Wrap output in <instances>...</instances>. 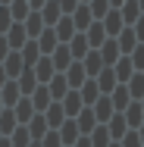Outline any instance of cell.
I'll list each match as a JSON object with an SVG mask.
<instances>
[{"mask_svg": "<svg viewBox=\"0 0 144 147\" xmlns=\"http://www.w3.org/2000/svg\"><path fill=\"white\" fill-rule=\"evenodd\" d=\"M31 72H34V78H38V85H47L53 75H57V69H53V63H50V57H38V63L31 66Z\"/></svg>", "mask_w": 144, "mask_h": 147, "instance_id": "1", "label": "cell"}, {"mask_svg": "<svg viewBox=\"0 0 144 147\" xmlns=\"http://www.w3.org/2000/svg\"><path fill=\"white\" fill-rule=\"evenodd\" d=\"M66 82H69V88H82L85 85V78H88V72H85V66H82V59H72L69 66H66Z\"/></svg>", "mask_w": 144, "mask_h": 147, "instance_id": "2", "label": "cell"}, {"mask_svg": "<svg viewBox=\"0 0 144 147\" xmlns=\"http://www.w3.org/2000/svg\"><path fill=\"white\" fill-rule=\"evenodd\" d=\"M0 66H3L6 78H19V72L25 69V63H22V53H19V50H9V53H6V59H3Z\"/></svg>", "mask_w": 144, "mask_h": 147, "instance_id": "3", "label": "cell"}, {"mask_svg": "<svg viewBox=\"0 0 144 147\" xmlns=\"http://www.w3.org/2000/svg\"><path fill=\"white\" fill-rule=\"evenodd\" d=\"M3 38H6L9 50H19V47L28 41V34H25V25H22V22H13V25L6 28V34H3Z\"/></svg>", "mask_w": 144, "mask_h": 147, "instance_id": "4", "label": "cell"}, {"mask_svg": "<svg viewBox=\"0 0 144 147\" xmlns=\"http://www.w3.org/2000/svg\"><path fill=\"white\" fill-rule=\"evenodd\" d=\"M85 38H88V47H91V50H97V47H100V44L107 41L103 22H100V19H94V22H91V25L85 28Z\"/></svg>", "mask_w": 144, "mask_h": 147, "instance_id": "5", "label": "cell"}, {"mask_svg": "<svg viewBox=\"0 0 144 147\" xmlns=\"http://www.w3.org/2000/svg\"><path fill=\"white\" fill-rule=\"evenodd\" d=\"M100 22H103V31H107V38H116L119 31L125 28V22H122V13H119V9H110V13L100 19Z\"/></svg>", "mask_w": 144, "mask_h": 147, "instance_id": "6", "label": "cell"}, {"mask_svg": "<svg viewBox=\"0 0 144 147\" xmlns=\"http://www.w3.org/2000/svg\"><path fill=\"white\" fill-rule=\"evenodd\" d=\"M34 41H38V50H41L44 57H47V53H53V47L59 44V41H57V31H53V25H44V31H41Z\"/></svg>", "mask_w": 144, "mask_h": 147, "instance_id": "7", "label": "cell"}, {"mask_svg": "<svg viewBox=\"0 0 144 147\" xmlns=\"http://www.w3.org/2000/svg\"><path fill=\"white\" fill-rule=\"evenodd\" d=\"M116 44H119V53H125V57H128V53H132V50L138 47V38H135V28H132V25H125V28H122L119 34H116Z\"/></svg>", "mask_w": 144, "mask_h": 147, "instance_id": "8", "label": "cell"}, {"mask_svg": "<svg viewBox=\"0 0 144 147\" xmlns=\"http://www.w3.org/2000/svg\"><path fill=\"white\" fill-rule=\"evenodd\" d=\"M50 63H53V69L57 72H66V66L72 63V53H69V44H57L53 47V53H47Z\"/></svg>", "mask_w": 144, "mask_h": 147, "instance_id": "9", "label": "cell"}, {"mask_svg": "<svg viewBox=\"0 0 144 147\" xmlns=\"http://www.w3.org/2000/svg\"><path fill=\"white\" fill-rule=\"evenodd\" d=\"M97 53H100V59H103V66H113L116 59L122 57V53H119V44H116V38H107V41L97 47Z\"/></svg>", "mask_w": 144, "mask_h": 147, "instance_id": "10", "label": "cell"}, {"mask_svg": "<svg viewBox=\"0 0 144 147\" xmlns=\"http://www.w3.org/2000/svg\"><path fill=\"white\" fill-rule=\"evenodd\" d=\"M50 103H53V97H50L47 85H38V88L31 91V107H34V113H44Z\"/></svg>", "mask_w": 144, "mask_h": 147, "instance_id": "11", "label": "cell"}, {"mask_svg": "<svg viewBox=\"0 0 144 147\" xmlns=\"http://www.w3.org/2000/svg\"><path fill=\"white\" fill-rule=\"evenodd\" d=\"M113 72H116V82H119V85H125V82H128V78L135 75V66H132V59L122 53V57H119V59L113 63Z\"/></svg>", "mask_w": 144, "mask_h": 147, "instance_id": "12", "label": "cell"}, {"mask_svg": "<svg viewBox=\"0 0 144 147\" xmlns=\"http://www.w3.org/2000/svg\"><path fill=\"white\" fill-rule=\"evenodd\" d=\"M66 44H69V53H72V59H82V57L88 53V50H91V47H88L85 31H75V34H72V38L66 41Z\"/></svg>", "mask_w": 144, "mask_h": 147, "instance_id": "13", "label": "cell"}, {"mask_svg": "<svg viewBox=\"0 0 144 147\" xmlns=\"http://www.w3.org/2000/svg\"><path fill=\"white\" fill-rule=\"evenodd\" d=\"M69 16H72V22H75V31H85L88 25L94 22V16H91V9H88V3H78V6H75L72 13H69Z\"/></svg>", "mask_w": 144, "mask_h": 147, "instance_id": "14", "label": "cell"}, {"mask_svg": "<svg viewBox=\"0 0 144 147\" xmlns=\"http://www.w3.org/2000/svg\"><path fill=\"white\" fill-rule=\"evenodd\" d=\"M59 103H63V113H69V116H78V113H82V107H85V103H82V94H78V91H66V97H63V100H59Z\"/></svg>", "mask_w": 144, "mask_h": 147, "instance_id": "15", "label": "cell"}, {"mask_svg": "<svg viewBox=\"0 0 144 147\" xmlns=\"http://www.w3.org/2000/svg\"><path fill=\"white\" fill-rule=\"evenodd\" d=\"M53 31H57V41H59V44H66V41L75 34V22H72V16H59L57 25H53Z\"/></svg>", "mask_w": 144, "mask_h": 147, "instance_id": "16", "label": "cell"}, {"mask_svg": "<svg viewBox=\"0 0 144 147\" xmlns=\"http://www.w3.org/2000/svg\"><path fill=\"white\" fill-rule=\"evenodd\" d=\"M78 125H75V119H63V128H59V141H63V147H72L75 141H78Z\"/></svg>", "mask_w": 144, "mask_h": 147, "instance_id": "17", "label": "cell"}, {"mask_svg": "<svg viewBox=\"0 0 144 147\" xmlns=\"http://www.w3.org/2000/svg\"><path fill=\"white\" fill-rule=\"evenodd\" d=\"M22 25H25V34H28V38H38V34L44 31V19H41V13H38V9H31L28 16L22 19Z\"/></svg>", "mask_w": 144, "mask_h": 147, "instance_id": "18", "label": "cell"}, {"mask_svg": "<svg viewBox=\"0 0 144 147\" xmlns=\"http://www.w3.org/2000/svg\"><path fill=\"white\" fill-rule=\"evenodd\" d=\"M47 91H50V97H53V100H63V97H66V91H69L66 75H63V72H57V75L47 82Z\"/></svg>", "mask_w": 144, "mask_h": 147, "instance_id": "19", "label": "cell"}, {"mask_svg": "<svg viewBox=\"0 0 144 147\" xmlns=\"http://www.w3.org/2000/svg\"><path fill=\"white\" fill-rule=\"evenodd\" d=\"M91 110H94L97 122H107V119L116 113V110H113V100H110V97H97V100L91 103Z\"/></svg>", "mask_w": 144, "mask_h": 147, "instance_id": "20", "label": "cell"}, {"mask_svg": "<svg viewBox=\"0 0 144 147\" xmlns=\"http://www.w3.org/2000/svg\"><path fill=\"white\" fill-rule=\"evenodd\" d=\"M19 97H22V91H19V85H16V78H6V85L0 88V100H3V107H13Z\"/></svg>", "mask_w": 144, "mask_h": 147, "instance_id": "21", "label": "cell"}, {"mask_svg": "<svg viewBox=\"0 0 144 147\" xmlns=\"http://www.w3.org/2000/svg\"><path fill=\"white\" fill-rule=\"evenodd\" d=\"M110 128H107V122H97L94 128H91V147H110Z\"/></svg>", "mask_w": 144, "mask_h": 147, "instance_id": "22", "label": "cell"}, {"mask_svg": "<svg viewBox=\"0 0 144 147\" xmlns=\"http://www.w3.org/2000/svg\"><path fill=\"white\" fill-rule=\"evenodd\" d=\"M13 116H16V122H28V119L34 116V107H31L28 97H19V100L13 103Z\"/></svg>", "mask_w": 144, "mask_h": 147, "instance_id": "23", "label": "cell"}, {"mask_svg": "<svg viewBox=\"0 0 144 147\" xmlns=\"http://www.w3.org/2000/svg\"><path fill=\"white\" fill-rule=\"evenodd\" d=\"M82 66H85L88 78H94V75L103 69V59H100V53H97V50H88L85 57H82Z\"/></svg>", "mask_w": 144, "mask_h": 147, "instance_id": "24", "label": "cell"}, {"mask_svg": "<svg viewBox=\"0 0 144 147\" xmlns=\"http://www.w3.org/2000/svg\"><path fill=\"white\" fill-rule=\"evenodd\" d=\"M110 100H113V110H119V113H122V110L132 103V94H128V88H125V85H116V88L110 91Z\"/></svg>", "mask_w": 144, "mask_h": 147, "instance_id": "25", "label": "cell"}, {"mask_svg": "<svg viewBox=\"0 0 144 147\" xmlns=\"http://www.w3.org/2000/svg\"><path fill=\"white\" fill-rule=\"evenodd\" d=\"M38 13H41V19H44V25H57V19L63 16V9H59L57 0H47V3H44Z\"/></svg>", "mask_w": 144, "mask_h": 147, "instance_id": "26", "label": "cell"}, {"mask_svg": "<svg viewBox=\"0 0 144 147\" xmlns=\"http://www.w3.org/2000/svg\"><path fill=\"white\" fill-rule=\"evenodd\" d=\"M75 91L82 94V103H85V107H91V103L100 97V88H97V82H94V78H85V85H82V88H75Z\"/></svg>", "mask_w": 144, "mask_h": 147, "instance_id": "27", "label": "cell"}, {"mask_svg": "<svg viewBox=\"0 0 144 147\" xmlns=\"http://www.w3.org/2000/svg\"><path fill=\"white\" fill-rule=\"evenodd\" d=\"M122 116H125V125H132V128H135V125H141V122H144L141 100H132V103L125 107V113H122Z\"/></svg>", "mask_w": 144, "mask_h": 147, "instance_id": "28", "label": "cell"}, {"mask_svg": "<svg viewBox=\"0 0 144 147\" xmlns=\"http://www.w3.org/2000/svg\"><path fill=\"white\" fill-rule=\"evenodd\" d=\"M16 85H19V91H22V94H31V91L38 88V78H34V72H31V66H25V69L19 72Z\"/></svg>", "mask_w": 144, "mask_h": 147, "instance_id": "29", "label": "cell"}, {"mask_svg": "<svg viewBox=\"0 0 144 147\" xmlns=\"http://www.w3.org/2000/svg\"><path fill=\"white\" fill-rule=\"evenodd\" d=\"M44 113H47L44 119H47V125H50V128H59V125H63V119H66V113H63V103H59V100H53V103H50Z\"/></svg>", "mask_w": 144, "mask_h": 147, "instance_id": "30", "label": "cell"}, {"mask_svg": "<svg viewBox=\"0 0 144 147\" xmlns=\"http://www.w3.org/2000/svg\"><path fill=\"white\" fill-rule=\"evenodd\" d=\"M107 122H110L107 128H110V138H113V141H119V138H122V135L128 131V125H125V116H122V113H116V116H110Z\"/></svg>", "mask_w": 144, "mask_h": 147, "instance_id": "31", "label": "cell"}, {"mask_svg": "<svg viewBox=\"0 0 144 147\" xmlns=\"http://www.w3.org/2000/svg\"><path fill=\"white\" fill-rule=\"evenodd\" d=\"M119 13H122V22H125V25H132V22L141 16V6H138V0H125V3L119 6Z\"/></svg>", "mask_w": 144, "mask_h": 147, "instance_id": "32", "label": "cell"}, {"mask_svg": "<svg viewBox=\"0 0 144 147\" xmlns=\"http://www.w3.org/2000/svg\"><path fill=\"white\" fill-rule=\"evenodd\" d=\"M125 88H128V94H132V100H141L144 97V72H135V75L125 82Z\"/></svg>", "mask_w": 144, "mask_h": 147, "instance_id": "33", "label": "cell"}, {"mask_svg": "<svg viewBox=\"0 0 144 147\" xmlns=\"http://www.w3.org/2000/svg\"><path fill=\"white\" fill-rule=\"evenodd\" d=\"M6 6H9V16H13V22H22V19H25V16L31 13L28 0H9Z\"/></svg>", "mask_w": 144, "mask_h": 147, "instance_id": "34", "label": "cell"}, {"mask_svg": "<svg viewBox=\"0 0 144 147\" xmlns=\"http://www.w3.org/2000/svg\"><path fill=\"white\" fill-rule=\"evenodd\" d=\"M75 125H78V131L91 135V128L97 125V116H94V110H91V107H88V110H82V113H78V119H75Z\"/></svg>", "mask_w": 144, "mask_h": 147, "instance_id": "35", "label": "cell"}, {"mask_svg": "<svg viewBox=\"0 0 144 147\" xmlns=\"http://www.w3.org/2000/svg\"><path fill=\"white\" fill-rule=\"evenodd\" d=\"M9 144H13V147H28V144H31L28 125H22V128L16 125V128H13V138H9Z\"/></svg>", "mask_w": 144, "mask_h": 147, "instance_id": "36", "label": "cell"}, {"mask_svg": "<svg viewBox=\"0 0 144 147\" xmlns=\"http://www.w3.org/2000/svg\"><path fill=\"white\" fill-rule=\"evenodd\" d=\"M44 131H47V119L34 113V116L28 119V135L31 138H44Z\"/></svg>", "mask_w": 144, "mask_h": 147, "instance_id": "37", "label": "cell"}, {"mask_svg": "<svg viewBox=\"0 0 144 147\" xmlns=\"http://www.w3.org/2000/svg\"><path fill=\"white\" fill-rule=\"evenodd\" d=\"M88 9H91V16H94V19H103L113 6H110V0H88Z\"/></svg>", "mask_w": 144, "mask_h": 147, "instance_id": "38", "label": "cell"}, {"mask_svg": "<svg viewBox=\"0 0 144 147\" xmlns=\"http://www.w3.org/2000/svg\"><path fill=\"white\" fill-rule=\"evenodd\" d=\"M16 125H19V122L13 116V110H3V113H0V135H9Z\"/></svg>", "mask_w": 144, "mask_h": 147, "instance_id": "39", "label": "cell"}, {"mask_svg": "<svg viewBox=\"0 0 144 147\" xmlns=\"http://www.w3.org/2000/svg\"><path fill=\"white\" fill-rule=\"evenodd\" d=\"M128 59H132V66H135V72H144V44H138L132 53H128Z\"/></svg>", "mask_w": 144, "mask_h": 147, "instance_id": "40", "label": "cell"}, {"mask_svg": "<svg viewBox=\"0 0 144 147\" xmlns=\"http://www.w3.org/2000/svg\"><path fill=\"white\" fill-rule=\"evenodd\" d=\"M13 25V16H9V6L0 3V34H6V28Z\"/></svg>", "mask_w": 144, "mask_h": 147, "instance_id": "41", "label": "cell"}, {"mask_svg": "<svg viewBox=\"0 0 144 147\" xmlns=\"http://www.w3.org/2000/svg\"><path fill=\"white\" fill-rule=\"evenodd\" d=\"M119 144L122 147H141V138H138V131H125V135L119 138Z\"/></svg>", "mask_w": 144, "mask_h": 147, "instance_id": "42", "label": "cell"}, {"mask_svg": "<svg viewBox=\"0 0 144 147\" xmlns=\"http://www.w3.org/2000/svg\"><path fill=\"white\" fill-rule=\"evenodd\" d=\"M41 147H63V141H59V131H57V128H53V131H50V135L41 141Z\"/></svg>", "mask_w": 144, "mask_h": 147, "instance_id": "43", "label": "cell"}, {"mask_svg": "<svg viewBox=\"0 0 144 147\" xmlns=\"http://www.w3.org/2000/svg\"><path fill=\"white\" fill-rule=\"evenodd\" d=\"M132 28H135V38H138V44H144V13L132 22Z\"/></svg>", "mask_w": 144, "mask_h": 147, "instance_id": "44", "label": "cell"}, {"mask_svg": "<svg viewBox=\"0 0 144 147\" xmlns=\"http://www.w3.org/2000/svg\"><path fill=\"white\" fill-rule=\"evenodd\" d=\"M57 3H59V9H63V16H69V13L78 6V0H57Z\"/></svg>", "mask_w": 144, "mask_h": 147, "instance_id": "45", "label": "cell"}, {"mask_svg": "<svg viewBox=\"0 0 144 147\" xmlns=\"http://www.w3.org/2000/svg\"><path fill=\"white\" fill-rule=\"evenodd\" d=\"M6 53H9V44H6V38H3V34H0V63H3V59H6Z\"/></svg>", "mask_w": 144, "mask_h": 147, "instance_id": "46", "label": "cell"}, {"mask_svg": "<svg viewBox=\"0 0 144 147\" xmlns=\"http://www.w3.org/2000/svg\"><path fill=\"white\" fill-rule=\"evenodd\" d=\"M72 147H91V138H82V135H78V141H75Z\"/></svg>", "mask_w": 144, "mask_h": 147, "instance_id": "47", "label": "cell"}, {"mask_svg": "<svg viewBox=\"0 0 144 147\" xmlns=\"http://www.w3.org/2000/svg\"><path fill=\"white\" fill-rule=\"evenodd\" d=\"M44 3H47V0H28V6H31V9H41Z\"/></svg>", "mask_w": 144, "mask_h": 147, "instance_id": "48", "label": "cell"}, {"mask_svg": "<svg viewBox=\"0 0 144 147\" xmlns=\"http://www.w3.org/2000/svg\"><path fill=\"white\" fill-rule=\"evenodd\" d=\"M6 85V72H3V66H0V88Z\"/></svg>", "mask_w": 144, "mask_h": 147, "instance_id": "49", "label": "cell"}, {"mask_svg": "<svg viewBox=\"0 0 144 147\" xmlns=\"http://www.w3.org/2000/svg\"><path fill=\"white\" fill-rule=\"evenodd\" d=\"M122 3H125V0H110V6H113V9H119Z\"/></svg>", "mask_w": 144, "mask_h": 147, "instance_id": "50", "label": "cell"}, {"mask_svg": "<svg viewBox=\"0 0 144 147\" xmlns=\"http://www.w3.org/2000/svg\"><path fill=\"white\" fill-rule=\"evenodd\" d=\"M138 138H141V144H144V122L138 125Z\"/></svg>", "mask_w": 144, "mask_h": 147, "instance_id": "51", "label": "cell"}, {"mask_svg": "<svg viewBox=\"0 0 144 147\" xmlns=\"http://www.w3.org/2000/svg\"><path fill=\"white\" fill-rule=\"evenodd\" d=\"M0 147H13V144H9V138H0Z\"/></svg>", "mask_w": 144, "mask_h": 147, "instance_id": "52", "label": "cell"}, {"mask_svg": "<svg viewBox=\"0 0 144 147\" xmlns=\"http://www.w3.org/2000/svg\"><path fill=\"white\" fill-rule=\"evenodd\" d=\"M110 147H122V144H119V141H110Z\"/></svg>", "mask_w": 144, "mask_h": 147, "instance_id": "53", "label": "cell"}, {"mask_svg": "<svg viewBox=\"0 0 144 147\" xmlns=\"http://www.w3.org/2000/svg\"><path fill=\"white\" fill-rule=\"evenodd\" d=\"M138 6H141V13H144V0H138Z\"/></svg>", "mask_w": 144, "mask_h": 147, "instance_id": "54", "label": "cell"}, {"mask_svg": "<svg viewBox=\"0 0 144 147\" xmlns=\"http://www.w3.org/2000/svg\"><path fill=\"white\" fill-rule=\"evenodd\" d=\"M28 147H41V141H38V144H28Z\"/></svg>", "mask_w": 144, "mask_h": 147, "instance_id": "55", "label": "cell"}, {"mask_svg": "<svg viewBox=\"0 0 144 147\" xmlns=\"http://www.w3.org/2000/svg\"><path fill=\"white\" fill-rule=\"evenodd\" d=\"M0 113H3V100H0Z\"/></svg>", "mask_w": 144, "mask_h": 147, "instance_id": "56", "label": "cell"}, {"mask_svg": "<svg viewBox=\"0 0 144 147\" xmlns=\"http://www.w3.org/2000/svg\"><path fill=\"white\" fill-rule=\"evenodd\" d=\"M141 110H144V97H141Z\"/></svg>", "mask_w": 144, "mask_h": 147, "instance_id": "57", "label": "cell"}, {"mask_svg": "<svg viewBox=\"0 0 144 147\" xmlns=\"http://www.w3.org/2000/svg\"><path fill=\"white\" fill-rule=\"evenodd\" d=\"M0 3H9V0H0Z\"/></svg>", "mask_w": 144, "mask_h": 147, "instance_id": "58", "label": "cell"}, {"mask_svg": "<svg viewBox=\"0 0 144 147\" xmlns=\"http://www.w3.org/2000/svg\"><path fill=\"white\" fill-rule=\"evenodd\" d=\"M78 3H88V0H78Z\"/></svg>", "mask_w": 144, "mask_h": 147, "instance_id": "59", "label": "cell"}]
</instances>
